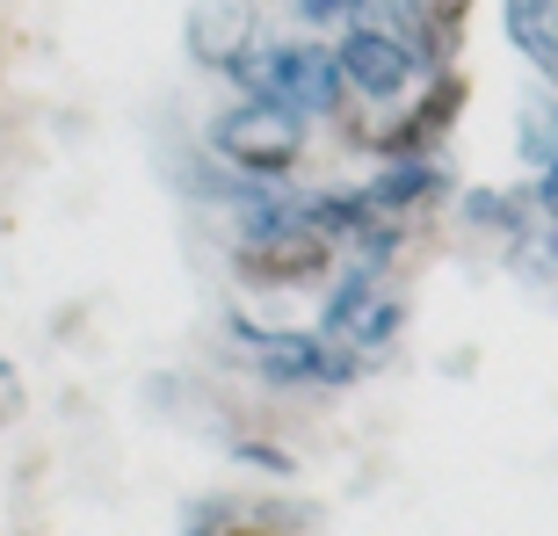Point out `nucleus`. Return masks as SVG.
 Here are the masks:
<instances>
[{"label": "nucleus", "mask_w": 558, "mask_h": 536, "mask_svg": "<svg viewBox=\"0 0 558 536\" xmlns=\"http://www.w3.org/2000/svg\"><path fill=\"white\" fill-rule=\"evenodd\" d=\"M232 81L262 102L298 109V117H333L341 95H349L341 51H327V44H247L232 59Z\"/></svg>", "instance_id": "nucleus-1"}, {"label": "nucleus", "mask_w": 558, "mask_h": 536, "mask_svg": "<svg viewBox=\"0 0 558 536\" xmlns=\"http://www.w3.org/2000/svg\"><path fill=\"white\" fill-rule=\"evenodd\" d=\"M210 153L232 167V174H254V182H283L298 153H305V117L283 102H262V95H240L226 117H210Z\"/></svg>", "instance_id": "nucleus-2"}, {"label": "nucleus", "mask_w": 558, "mask_h": 536, "mask_svg": "<svg viewBox=\"0 0 558 536\" xmlns=\"http://www.w3.org/2000/svg\"><path fill=\"white\" fill-rule=\"evenodd\" d=\"M232 333L254 349V370L269 385H349L363 370V349L333 341V333H290V327H254V319H232Z\"/></svg>", "instance_id": "nucleus-3"}, {"label": "nucleus", "mask_w": 558, "mask_h": 536, "mask_svg": "<svg viewBox=\"0 0 558 536\" xmlns=\"http://www.w3.org/2000/svg\"><path fill=\"white\" fill-rule=\"evenodd\" d=\"M333 232L305 226V218H283V226L269 232H247L240 240V254H232V268H240V283H269V290H290V283H319L333 268Z\"/></svg>", "instance_id": "nucleus-4"}, {"label": "nucleus", "mask_w": 558, "mask_h": 536, "mask_svg": "<svg viewBox=\"0 0 558 536\" xmlns=\"http://www.w3.org/2000/svg\"><path fill=\"white\" fill-rule=\"evenodd\" d=\"M333 51H341L349 95H363V102H407L421 73H435V65L421 59L414 44L385 37V29H355V22H349V37L333 44Z\"/></svg>", "instance_id": "nucleus-5"}, {"label": "nucleus", "mask_w": 558, "mask_h": 536, "mask_svg": "<svg viewBox=\"0 0 558 536\" xmlns=\"http://www.w3.org/2000/svg\"><path fill=\"white\" fill-rule=\"evenodd\" d=\"M464 95H472V87H464V73H450V65H442V73L421 87V102L407 109L399 124L377 131V153H385V160H435V145L450 138L457 117H464Z\"/></svg>", "instance_id": "nucleus-6"}, {"label": "nucleus", "mask_w": 558, "mask_h": 536, "mask_svg": "<svg viewBox=\"0 0 558 536\" xmlns=\"http://www.w3.org/2000/svg\"><path fill=\"white\" fill-rule=\"evenodd\" d=\"M247 44H262L247 0H204V8L189 15V51H196L210 73H232V59H240Z\"/></svg>", "instance_id": "nucleus-7"}, {"label": "nucleus", "mask_w": 558, "mask_h": 536, "mask_svg": "<svg viewBox=\"0 0 558 536\" xmlns=\"http://www.w3.org/2000/svg\"><path fill=\"white\" fill-rule=\"evenodd\" d=\"M500 29L558 87V0H500Z\"/></svg>", "instance_id": "nucleus-8"}, {"label": "nucleus", "mask_w": 558, "mask_h": 536, "mask_svg": "<svg viewBox=\"0 0 558 536\" xmlns=\"http://www.w3.org/2000/svg\"><path fill=\"white\" fill-rule=\"evenodd\" d=\"M349 22H355V29H385V37L414 44L421 59L435 65V15H428V0H349ZM435 73H442V65H435Z\"/></svg>", "instance_id": "nucleus-9"}, {"label": "nucleus", "mask_w": 558, "mask_h": 536, "mask_svg": "<svg viewBox=\"0 0 558 536\" xmlns=\"http://www.w3.org/2000/svg\"><path fill=\"white\" fill-rule=\"evenodd\" d=\"M442 182H450V174H442L435 160H385V174H377V182H363V204H371L377 218H399V210L428 204Z\"/></svg>", "instance_id": "nucleus-10"}, {"label": "nucleus", "mask_w": 558, "mask_h": 536, "mask_svg": "<svg viewBox=\"0 0 558 536\" xmlns=\"http://www.w3.org/2000/svg\"><path fill=\"white\" fill-rule=\"evenodd\" d=\"M522 160L537 174L558 160V102H522Z\"/></svg>", "instance_id": "nucleus-11"}, {"label": "nucleus", "mask_w": 558, "mask_h": 536, "mask_svg": "<svg viewBox=\"0 0 558 536\" xmlns=\"http://www.w3.org/2000/svg\"><path fill=\"white\" fill-rule=\"evenodd\" d=\"M428 15H435V65H450L457 37H464V15H472V0H428Z\"/></svg>", "instance_id": "nucleus-12"}, {"label": "nucleus", "mask_w": 558, "mask_h": 536, "mask_svg": "<svg viewBox=\"0 0 558 536\" xmlns=\"http://www.w3.org/2000/svg\"><path fill=\"white\" fill-rule=\"evenodd\" d=\"M298 22H349V0H290Z\"/></svg>", "instance_id": "nucleus-13"}, {"label": "nucleus", "mask_w": 558, "mask_h": 536, "mask_svg": "<svg viewBox=\"0 0 558 536\" xmlns=\"http://www.w3.org/2000/svg\"><path fill=\"white\" fill-rule=\"evenodd\" d=\"M226 536H269V529H226Z\"/></svg>", "instance_id": "nucleus-14"}]
</instances>
